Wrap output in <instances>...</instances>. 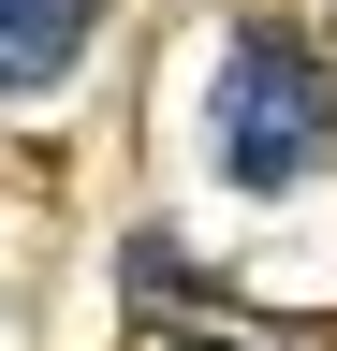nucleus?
<instances>
[{
  "label": "nucleus",
  "instance_id": "1",
  "mask_svg": "<svg viewBox=\"0 0 337 351\" xmlns=\"http://www.w3.org/2000/svg\"><path fill=\"white\" fill-rule=\"evenodd\" d=\"M220 176L235 191H293L323 147H337V73L308 59L293 29H235V59H220Z\"/></svg>",
  "mask_w": 337,
  "mask_h": 351
},
{
  "label": "nucleus",
  "instance_id": "2",
  "mask_svg": "<svg viewBox=\"0 0 337 351\" xmlns=\"http://www.w3.org/2000/svg\"><path fill=\"white\" fill-rule=\"evenodd\" d=\"M103 0H0V88H59Z\"/></svg>",
  "mask_w": 337,
  "mask_h": 351
},
{
  "label": "nucleus",
  "instance_id": "3",
  "mask_svg": "<svg viewBox=\"0 0 337 351\" xmlns=\"http://www.w3.org/2000/svg\"><path fill=\"white\" fill-rule=\"evenodd\" d=\"M161 351H264V337H161Z\"/></svg>",
  "mask_w": 337,
  "mask_h": 351
}]
</instances>
